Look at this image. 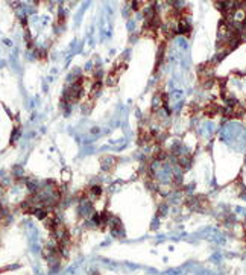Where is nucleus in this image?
<instances>
[{
    "mask_svg": "<svg viewBox=\"0 0 246 275\" xmlns=\"http://www.w3.org/2000/svg\"><path fill=\"white\" fill-rule=\"evenodd\" d=\"M100 193H102V189H100L99 186H93L90 190H87V194H90V196H93V198L100 196Z\"/></svg>",
    "mask_w": 246,
    "mask_h": 275,
    "instance_id": "obj_1",
    "label": "nucleus"
}]
</instances>
